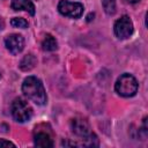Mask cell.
<instances>
[{"label": "cell", "instance_id": "1", "mask_svg": "<svg viewBox=\"0 0 148 148\" xmlns=\"http://www.w3.org/2000/svg\"><path fill=\"white\" fill-rule=\"evenodd\" d=\"M23 94L38 105H44L47 101L43 83L36 76H28L22 83Z\"/></svg>", "mask_w": 148, "mask_h": 148}, {"label": "cell", "instance_id": "2", "mask_svg": "<svg viewBox=\"0 0 148 148\" xmlns=\"http://www.w3.org/2000/svg\"><path fill=\"white\" fill-rule=\"evenodd\" d=\"M114 89L123 97H132L138 91V82L133 75L125 73L118 77Z\"/></svg>", "mask_w": 148, "mask_h": 148}, {"label": "cell", "instance_id": "3", "mask_svg": "<svg viewBox=\"0 0 148 148\" xmlns=\"http://www.w3.org/2000/svg\"><path fill=\"white\" fill-rule=\"evenodd\" d=\"M12 114L16 121L24 123L31 118L32 109L28 105V103L24 99L17 97L12 103Z\"/></svg>", "mask_w": 148, "mask_h": 148}, {"label": "cell", "instance_id": "4", "mask_svg": "<svg viewBox=\"0 0 148 148\" xmlns=\"http://www.w3.org/2000/svg\"><path fill=\"white\" fill-rule=\"evenodd\" d=\"M58 10L64 16L79 18L83 13V5L80 2H71L67 0H61L58 5Z\"/></svg>", "mask_w": 148, "mask_h": 148}, {"label": "cell", "instance_id": "5", "mask_svg": "<svg viewBox=\"0 0 148 148\" xmlns=\"http://www.w3.org/2000/svg\"><path fill=\"white\" fill-rule=\"evenodd\" d=\"M114 34L119 39H126L133 34V23L127 15L121 16L114 23Z\"/></svg>", "mask_w": 148, "mask_h": 148}, {"label": "cell", "instance_id": "6", "mask_svg": "<svg viewBox=\"0 0 148 148\" xmlns=\"http://www.w3.org/2000/svg\"><path fill=\"white\" fill-rule=\"evenodd\" d=\"M5 45L12 54H18L24 47V38L17 34L9 35L5 38Z\"/></svg>", "mask_w": 148, "mask_h": 148}, {"label": "cell", "instance_id": "7", "mask_svg": "<svg viewBox=\"0 0 148 148\" xmlns=\"http://www.w3.org/2000/svg\"><path fill=\"white\" fill-rule=\"evenodd\" d=\"M71 128H72V132H73L75 135L82 138V140L92 134V133L90 132L89 124H88L84 119H81V118H75V119H73V120L71 121Z\"/></svg>", "mask_w": 148, "mask_h": 148}, {"label": "cell", "instance_id": "8", "mask_svg": "<svg viewBox=\"0 0 148 148\" xmlns=\"http://www.w3.org/2000/svg\"><path fill=\"white\" fill-rule=\"evenodd\" d=\"M12 8L14 10H25L30 15H35V6L30 0H13Z\"/></svg>", "mask_w": 148, "mask_h": 148}, {"label": "cell", "instance_id": "9", "mask_svg": "<svg viewBox=\"0 0 148 148\" xmlns=\"http://www.w3.org/2000/svg\"><path fill=\"white\" fill-rule=\"evenodd\" d=\"M34 143L37 147H53L52 139L45 132H38L34 136Z\"/></svg>", "mask_w": 148, "mask_h": 148}, {"label": "cell", "instance_id": "10", "mask_svg": "<svg viewBox=\"0 0 148 148\" xmlns=\"http://www.w3.org/2000/svg\"><path fill=\"white\" fill-rule=\"evenodd\" d=\"M36 64H37V59L35 58L34 54L30 53V54H27L22 58V60L20 62V68L24 72H28V71L32 69L36 66Z\"/></svg>", "mask_w": 148, "mask_h": 148}, {"label": "cell", "instance_id": "11", "mask_svg": "<svg viewBox=\"0 0 148 148\" xmlns=\"http://www.w3.org/2000/svg\"><path fill=\"white\" fill-rule=\"evenodd\" d=\"M58 47V43L56 40V38L51 35H46L42 42V49L44 51H56Z\"/></svg>", "mask_w": 148, "mask_h": 148}, {"label": "cell", "instance_id": "12", "mask_svg": "<svg viewBox=\"0 0 148 148\" xmlns=\"http://www.w3.org/2000/svg\"><path fill=\"white\" fill-rule=\"evenodd\" d=\"M102 5L108 15H113L116 13V0H102Z\"/></svg>", "mask_w": 148, "mask_h": 148}, {"label": "cell", "instance_id": "13", "mask_svg": "<svg viewBox=\"0 0 148 148\" xmlns=\"http://www.w3.org/2000/svg\"><path fill=\"white\" fill-rule=\"evenodd\" d=\"M10 24L14 28H22V29L28 27V22L24 18H22V17H14V18H12Z\"/></svg>", "mask_w": 148, "mask_h": 148}, {"label": "cell", "instance_id": "14", "mask_svg": "<svg viewBox=\"0 0 148 148\" xmlns=\"http://www.w3.org/2000/svg\"><path fill=\"white\" fill-rule=\"evenodd\" d=\"M1 147H15V145L10 141H7V140H3V139H0V148Z\"/></svg>", "mask_w": 148, "mask_h": 148}, {"label": "cell", "instance_id": "15", "mask_svg": "<svg viewBox=\"0 0 148 148\" xmlns=\"http://www.w3.org/2000/svg\"><path fill=\"white\" fill-rule=\"evenodd\" d=\"M2 28H3V21H2L1 18H0V30H1Z\"/></svg>", "mask_w": 148, "mask_h": 148}, {"label": "cell", "instance_id": "16", "mask_svg": "<svg viewBox=\"0 0 148 148\" xmlns=\"http://www.w3.org/2000/svg\"><path fill=\"white\" fill-rule=\"evenodd\" d=\"M128 2H132V3H135V2H138V1H140V0H127Z\"/></svg>", "mask_w": 148, "mask_h": 148}, {"label": "cell", "instance_id": "17", "mask_svg": "<svg viewBox=\"0 0 148 148\" xmlns=\"http://www.w3.org/2000/svg\"><path fill=\"white\" fill-rule=\"evenodd\" d=\"M91 16H94V14H92V15H91V14H90V15H89V16H88V21H90V20H91Z\"/></svg>", "mask_w": 148, "mask_h": 148}, {"label": "cell", "instance_id": "18", "mask_svg": "<svg viewBox=\"0 0 148 148\" xmlns=\"http://www.w3.org/2000/svg\"><path fill=\"white\" fill-rule=\"evenodd\" d=\"M0 79H1V74H0Z\"/></svg>", "mask_w": 148, "mask_h": 148}]
</instances>
